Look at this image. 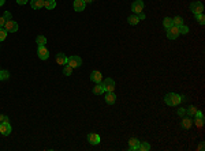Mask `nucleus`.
<instances>
[{
  "instance_id": "19",
  "label": "nucleus",
  "mask_w": 205,
  "mask_h": 151,
  "mask_svg": "<svg viewBox=\"0 0 205 151\" xmlns=\"http://www.w3.org/2000/svg\"><path fill=\"white\" fill-rule=\"evenodd\" d=\"M44 7L47 10H54L56 7V2L55 0H44Z\"/></svg>"
},
{
  "instance_id": "33",
  "label": "nucleus",
  "mask_w": 205,
  "mask_h": 151,
  "mask_svg": "<svg viewBox=\"0 0 205 151\" xmlns=\"http://www.w3.org/2000/svg\"><path fill=\"white\" fill-rule=\"evenodd\" d=\"M185 113H186V108H181L179 110H178V116L183 117V116H185Z\"/></svg>"
},
{
  "instance_id": "23",
  "label": "nucleus",
  "mask_w": 205,
  "mask_h": 151,
  "mask_svg": "<svg viewBox=\"0 0 205 151\" xmlns=\"http://www.w3.org/2000/svg\"><path fill=\"white\" fill-rule=\"evenodd\" d=\"M10 78V72L7 70H0V80H7Z\"/></svg>"
},
{
  "instance_id": "12",
  "label": "nucleus",
  "mask_w": 205,
  "mask_h": 151,
  "mask_svg": "<svg viewBox=\"0 0 205 151\" xmlns=\"http://www.w3.org/2000/svg\"><path fill=\"white\" fill-rule=\"evenodd\" d=\"M90 80L95 83H101L103 82V75L100 71H93L90 74Z\"/></svg>"
},
{
  "instance_id": "18",
  "label": "nucleus",
  "mask_w": 205,
  "mask_h": 151,
  "mask_svg": "<svg viewBox=\"0 0 205 151\" xmlns=\"http://www.w3.org/2000/svg\"><path fill=\"white\" fill-rule=\"evenodd\" d=\"M104 93V87L101 83H96V86L93 87V94H96V95H101Z\"/></svg>"
},
{
  "instance_id": "28",
  "label": "nucleus",
  "mask_w": 205,
  "mask_h": 151,
  "mask_svg": "<svg viewBox=\"0 0 205 151\" xmlns=\"http://www.w3.org/2000/svg\"><path fill=\"white\" fill-rule=\"evenodd\" d=\"M194 124H196V127H197V128H201V127L204 125V117H196Z\"/></svg>"
},
{
  "instance_id": "15",
  "label": "nucleus",
  "mask_w": 205,
  "mask_h": 151,
  "mask_svg": "<svg viewBox=\"0 0 205 151\" xmlns=\"http://www.w3.org/2000/svg\"><path fill=\"white\" fill-rule=\"evenodd\" d=\"M67 59H69V57H67L64 53H58L55 60H56V63L60 64V66H66V64H67Z\"/></svg>"
},
{
  "instance_id": "16",
  "label": "nucleus",
  "mask_w": 205,
  "mask_h": 151,
  "mask_svg": "<svg viewBox=\"0 0 205 151\" xmlns=\"http://www.w3.org/2000/svg\"><path fill=\"white\" fill-rule=\"evenodd\" d=\"M30 6L33 10H40L44 7V0H30Z\"/></svg>"
},
{
  "instance_id": "34",
  "label": "nucleus",
  "mask_w": 205,
  "mask_h": 151,
  "mask_svg": "<svg viewBox=\"0 0 205 151\" xmlns=\"http://www.w3.org/2000/svg\"><path fill=\"white\" fill-rule=\"evenodd\" d=\"M6 19H4V17H0V27H4V25H6Z\"/></svg>"
},
{
  "instance_id": "22",
  "label": "nucleus",
  "mask_w": 205,
  "mask_h": 151,
  "mask_svg": "<svg viewBox=\"0 0 205 151\" xmlns=\"http://www.w3.org/2000/svg\"><path fill=\"white\" fill-rule=\"evenodd\" d=\"M36 42L38 46H45V44H47V38L44 36H37V38H36Z\"/></svg>"
},
{
  "instance_id": "1",
  "label": "nucleus",
  "mask_w": 205,
  "mask_h": 151,
  "mask_svg": "<svg viewBox=\"0 0 205 151\" xmlns=\"http://www.w3.org/2000/svg\"><path fill=\"white\" fill-rule=\"evenodd\" d=\"M164 102H166L168 106H177L178 104L182 102L181 95L177 93H168L166 97H164Z\"/></svg>"
},
{
  "instance_id": "4",
  "label": "nucleus",
  "mask_w": 205,
  "mask_h": 151,
  "mask_svg": "<svg viewBox=\"0 0 205 151\" xmlns=\"http://www.w3.org/2000/svg\"><path fill=\"white\" fill-rule=\"evenodd\" d=\"M179 29H178V26H171L170 29H167V38L168 40H177L178 37H179Z\"/></svg>"
},
{
  "instance_id": "14",
  "label": "nucleus",
  "mask_w": 205,
  "mask_h": 151,
  "mask_svg": "<svg viewBox=\"0 0 205 151\" xmlns=\"http://www.w3.org/2000/svg\"><path fill=\"white\" fill-rule=\"evenodd\" d=\"M105 102L108 105H114L115 102H116V95H115L114 91H110L105 94Z\"/></svg>"
},
{
  "instance_id": "8",
  "label": "nucleus",
  "mask_w": 205,
  "mask_h": 151,
  "mask_svg": "<svg viewBox=\"0 0 205 151\" xmlns=\"http://www.w3.org/2000/svg\"><path fill=\"white\" fill-rule=\"evenodd\" d=\"M4 29H6L8 33H15L17 30H18V23H17V22H14L13 19H11V21H7L6 25H4Z\"/></svg>"
},
{
  "instance_id": "20",
  "label": "nucleus",
  "mask_w": 205,
  "mask_h": 151,
  "mask_svg": "<svg viewBox=\"0 0 205 151\" xmlns=\"http://www.w3.org/2000/svg\"><path fill=\"white\" fill-rule=\"evenodd\" d=\"M127 22H129V25H131V26H136V25H138V17H137V14H134V15H130V17L127 18Z\"/></svg>"
},
{
  "instance_id": "17",
  "label": "nucleus",
  "mask_w": 205,
  "mask_h": 151,
  "mask_svg": "<svg viewBox=\"0 0 205 151\" xmlns=\"http://www.w3.org/2000/svg\"><path fill=\"white\" fill-rule=\"evenodd\" d=\"M192 124H193V121H192V119L187 116V117H183L182 119V123H181V125H182V128L183 129H189L190 127H192Z\"/></svg>"
},
{
  "instance_id": "32",
  "label": "nucleus",
  "mask_w": 205,
  "mask_h": 151,
  "mask_svg": "<svg viewBox=\"0 0 205 151\" xmlns=\"http://www.w3.org/2000/svg\"><path fill=\"white\" fill-rule=\"evenodd\" d=\"M3 17H4V19H6V21H11V19H13V17H11V12H10V11H6Z\"/></svg>"
},
{
  "instance_id": "26",
  "label": "nucleus",
  "mask_w": 205,
  "mask_h": 151,
  "mask_svg": "<svg viewBox=\"0 0 205 151\" xmlns=\"http://www.w3.org/2000/svg\"><path fill=\"white\" fill-rule=\"evenodd\" d=\"M196 112H197V108L196 106H193V105H190V106L186 109V113H187V116L189 117H192V116H194L196 114Z\"/></svg>"
},
{
  "instance_id": "3",
  "label": "nucleus",
  "mask_w": 205,
  "mask_h": 151,
  "mask_svg": "<svg viewBox=\"0 0 205 151\" xmlns=\"http://www.w3.org/2000/svg\"><path fill=\"white\" fill-rule=\"evenodd\" d=\"M82 64V59L79 56H71V57L67 59V66H70L71 68H78Z\"/></svg>"
},
{
  "instance_id": "5",
  "label": "nucleus",
  "mask_w": 205,
  "mask_h": 151,
  "mask_svg": "<svg viewBox=\"0 0 205 151\" xmlns=\"http://www.w3.org/2000/svg\"><path fill=\"white\" fill-rule=\"evenodd\" d=\"M144 7H145V3L142 0H134L133 4H131V10H133L134 14H140V12H142Z\"/></svg>"
},
{
  "instance_id": "6",
  "label": "nucleus",
  "mask_w": 205,
  "mask_h": 151,
  "mask_svg": "<svg viewBox=\"0 0 205 151\" xmlns=\"http://www.w3.org/2000/svg\"><path fill=\"white\" fill-rule=\"evenodd\" d=\"M190 11H192L194 15L197 14H202V11H204V4L201 2H194V3H192L190 4Z\"/></svg>"
},
{
  "instance_id": "21",
  "label": "nucleus",
  "mask_w": 205,
  "mask_h": 151,
  "mask_svg": "<svg viewBox=\"0 0 205 151\" xmlns=\"http://www.w3.org/2000/svg\"><path fill=\"white\" fill-rule=\"evenodd\" d=\"M138 150L140 151H149V150H151V144H149L148 142H140Z\"/></svg>"
},
{
  "instance_id": "29",
  "label": "nucleus",
  "mask_w": 205,
  "mask_h": 151,
  "mask_svg": "<svg viewBox=\"0 0 205 151\" xmlns=\"http://www.w3.org/2000/svg\"><path fill=\"white\" fill-rule=\"evenodd\" d=\"M178 29H179V34H187V33H189V27L186 25L178 26Z\"/></svg>"
},
{
  "instance_id": "30",
  "label": "nucleus",
  "mask_w": 205,
  "mask_h": 151,
  "mask_svg": "<svg viewBox=\"0 0 205 151\" xmlns=\"http://www.w3.org/2000/svg\"><path fill=\"white\" fill-rule=\"evenodd\" d=\"M73 74V68L70 66H67L66 64V67L63 68V75H66V76H70V75Z\"/></svg>"
},
{
  "instance_id": "24",
  "label": "nucleus",
  "mask_w": 205,
  "mask_h": 151,
  "mask_svg": "<svg viewBox=\"0 0 205 151\" xmlns=\"http://www.w3.org/2000/svg\"><path fill=\"white\" fill-rule=\"evenodd\" d=\"M163 26H164V29H170L171 26H172V18H164V21H163Z\"/></svg>"
},
{
  "instance_id": "31",
  "label": "nucleus",
  "mask_w": 205,
  "mask_h": 151,
  "mask_svg": "<svg viewBox=\"0 0 205 151\" xmlns=\"http://www.w3.org/2000/svg\"><path fill=\"white\" fill-rule=\"evenodd\" d=\"M7 33H8V32H7L4 27H0V42H2V41L7 37Z\"/></svg>"
},
{
  "instance_id": "35",
  "label": "nucleus",
  "mask_w": 205,
  "mask_h": 151,
  "mask_svg": "<svg viewBox=\"0 0 205 151\" xmlns=\"http://www.w3.org/2000/svg\"><path fill=\"white\" fill-rule=\"evenodd\" d=\"M4 121H8V117L0 114V123H4Z\"/></svg>"
},
{
  "instance_id": "11",
  "label": "nucleus",
  "mask_w": 205,
  "mask_h": 151,
  "mask_svg": "<svg viewBox=\"0 0 205 151\" xmlns=\"http://www.w3.org/2000/svg\"><path fill=\"white\" fill-rule=\"evenodd\" d=\"M85 6H86V3L84 2V0H74V10L77 11V12H81V11L85 10Z\"/></svg>"
},
{
  "instance_id": "38",
  "label": "nucleus",
  "mask_w": 205,
  "mask_h": 151,
  "mask_svg": "<svg viewBox=\"0 0 205 151\" xmlns=\"http://www.w3.org/2000/svg\"><path fill=\"white\" fill-rule=\"evenodd\" d=\"M198 150H200V151H202V150H204V143H200V147H198Z\"/></svg>"
},
{
  "instance_id": "39",
  "label": "nucleus",
  "mask_w": 205,
  "mask_h": 151,
  "mask_svg": "<svg viewBox=\"0 0 205 151\" xmlns=\"http://www.w3.org/2000/svg\"><path fill=\"white\" fill-rule=\"evenodd\" d=\"M6 3V0H0V6H3Z\"/></svg>"
},
{
  "instance_id": "10",
  "label": "nucleus",
  "mask_w": 205,
  "mask_h": 151,
  "mask_svg": "<svg viewBox=\"0 0 205 151\" xmlns=\"http://www.w3.org/2000/svg\"><path fill=\"white\" fill-rule=\"evenodd\" d=\"M100 140H101V139H100L99 134H95V132H92V134H89V135H88V142L90 143V144H93V146L99 144Z\"/></svg>"
},
{
  "instance_id": "27",
  "label": "nucleus",
  "mask_w": 205,
  "mask_h": 151,
  "mask_svg": "<svg viewBox=\"0 0 205 151\" xmlns=\"http://www.w3.org/2000/svg\"><path fill=\"white\" fill-rule=\"evenodd\" d=\"M194 18H196V21L198 22L200 25H204V23H205V17H204V14H197V15H194Z\"/></svg>"
},
{
  "instance_id": "2",
  "label": "nucleus",
  "mask_w": 205,
  "mask_h": 151,
  "mask_svg": "<svg viewBox=\"0 0 205 151\" xmlns=\"http://www.w3.org/2000/svg\"><path fill=\"white\" fill-rule=\"evenodd\" d=\"M103 87H104V93H110V91H114L115 90V80L111 78H107L101 82Z\"/></svg>"
},
{
  "instance_id": "40",
  "label": "nucleus",
  "mask_w": 205,
  "mask_h": 151,
  "mask_svg": "<svg viewBox=\"0 0 205 151\" xmlns=\"http://www.w3.org/2000/svg\"><path fill=\"white\" fill-rule=\"evenodd\" d=\"M85 3H93V0H84Z\"/></svg>"
},
{
  "instance_id": "25",
  "label": "nucleus",
  "mask_w": 205,
  "mask_h": 151,
  "mask_svg": "<svg viewBox=\"0 0 205 151\" xmlns=\"http://www.w3.org/2000/svg\"><path fill=\"white\" fill-rule=\"evenodd\" d=\"M172 25L174 26L183 25V18H182V17H175V18H172Z\"/></svg>"
},
{
  "instance_id": "13",
  "label": "nucleus",
  "mask_w": 205,
  "mask_h": 151,
  "mask_svg": "<svg viewBox=\"0 0 205 151\" xmlns=\"http://www.w3.org/2000/svg\"><path fill=\"white\" fill-rule=\"evenodd\" d=\"M138 146H140V140L137 138H131L129 140V150L130 151H136L138 150Z\"/></svg>"
},
{
  "instance_id": "9",
  "label": "nucleus",
  "mask_w": 205,
  "mask_h": 151,
  "mask_svg": "<svg viewBox=\"0 0 205 151\" xmlns=\"http://www.w3.org/2000/svg\"><path fill=\"white\" fill-rule=\"evenodd\" d=\"M37 55H38V57L41 60H48V57H49V52H48V49L45 46H38Z\"/></svg>"
},
{
  "instance_id": "36",
  "label": "nucleus",
  "mask_w": 205,
  "mask_h": 151,
  "mask_svg": "<svg viewBox=\"0 0 205 151\" xmlns=\"http://www.w3.org/2000/svg\"><path fill=\"white\" fill-rule=\"evenodd\" d=\"M137 17H138V19H140V21H144L145 18H146V17H145V14H144V12H140V14H137Z\"/></svg>"
},
{
  "instance_id": "7",
  "label": "nucleus",
  "mask_w": 205,
  "mask_h": 151,
  "mask_svg": "<svg viewBox=\"0 0 205 151\" xmlns=\"http://www.w3.org/2000/svg\"><path fill=\"white\" fill-rule=\"evenodd\" d=\"M0 134H2L3 136H8L11 134V124L8 121L0 123Z\"/></svg>"
},
{
  "instance_id": "37",
  "label": "nucleus",
  "mask_w": 205,
  "mask_h": 151,
  "mask_svg": "<svg viewBox=\"0 0 205 151\" xmlns=\"http://www.w3.org/2000/svg\"><path fill=\"white\" fill-rule=\"evenodd\" d=\"M28 2H29V0H17V3H18L19 6H25Z\"/></svg>"
}]
</instances>
